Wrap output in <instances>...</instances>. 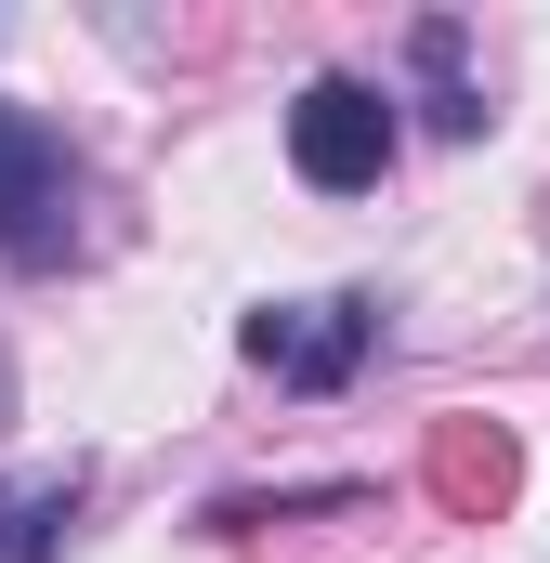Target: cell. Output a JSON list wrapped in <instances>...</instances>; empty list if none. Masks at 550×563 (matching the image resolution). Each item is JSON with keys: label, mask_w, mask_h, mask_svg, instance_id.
Here are the masks:
<instances>
[{"label": "cell", "mask_w": 550, "mask_h": 563, "mask_svg": "<svg viewBox=\"0 0 550 563\" xmlns=\"http://www.w3.org/2000/svg\"><path fill=\"white\" fill-rule=\"evenodd\" d=\"M79 144L53 132L40 106H13L0 92V263L13 276H66L79 263Z\"/></svg>", "instance_id": "6da1fadb"}, {"label": "cell", "mask_w": 550, "mask_h": 563, "mask_svg": "<svg viewBox=\"0 0 550 563\" xmlns=\"http://www.w3.org/2000/svg\"><path fill=\"white\" fill-rule=\"evenodd\" d=\"M394 144H407L394 92H381V79H354V66H328V79H301V92H288V170H301L315 197H367V184L394 170Z\"/></svg>", "instance_id": "7a4b0ae2"}, {"label": "cell", "mask_w": 550, "mask_h": 563, "mask_svg": "<svg viewBox=\"0 0 550 563\" xmlns=\"http://www.w3.org/2000/svg\"><path fill=\"white\" fill-rule=\"evenodd\" d=\"M237 354L263 367L275 394H341L367 354H381V301L367 288H315V301H263L237 328Z\"/></svg>", "instance_id": "3957f363"}, {"label": "cell", "mask_w": 550, "mask_h": 563, "mask_svg": "<svg viewBox=\"0 0 550 563\" xmlns=\"http://www.w3.org/2000/svg\"><path fill=\"white\" fill-rule=\"evenodd\" d=\"M92 511V472H0V563H66Z\"/></svg>", "instance_id": "277c9868"}, {"label": "cell", "mask_w": 550, "mask_h": 563, "mask_svg": "<svg viewBox=\"0 0 550 563\" xmlns=\"http://www.w3.org/2000/svg\"><path fill=\"white\" fill-rule=\"evenodd\" d=\"M459 53H472V40H459V13H419V26H407V66H419V92H432V132H459V144H472L498 106L472 92V66H459Z\"/></svg>", "instance_id": "5b68a950"}]
</instances>
